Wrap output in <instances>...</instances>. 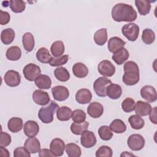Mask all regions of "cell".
Wrapping results in <instances>:
<instances>
[{
    "label": "cell",
    "instance_id": "cell-36",
    "mask_svg": "<svg viewBox=\"0 0 157 157\" xmlns=\"http://www.w3.org/2000/svg\"><path fill=\"white\" fill-rule=\"evenodd\" d=\"M89 126V123L88 121H84L80 123H72L71 125V132L75 135H81L83 132L87 130Z\"/></svg>",
    "mask_w": 157,
    "mask_h": 157
},
{
    "label": "cell",
    "instance_id": "cell-3",
    "mask_svg": "<svg viewBox=\"0 0 157 157\" xmlns=\"http://www.w3.org/2000/svg\"><path fill=\"white\" fill-rule=\"evenodd\" d=\"M59 108V105L53 101H51L50 103L47 107H41L38 112V117L40 121L45 123L48 124L53 121V115Z\"/></svg>",
    "mask_w": 157,
    "mask_h": 157
},
{
    "label": "cell",
    "instance_id": "cell-12",
    "mask_svg": "<svg viewBox=\"0 0 157 157\" xmlns=\"http://www.w3.org/2000/svg\"><path fill=\"white\" fill-rule=\"evenodd\" d=\"M52 93L54 99L58 101L66 100L69 96V90L64 86L58 85L52 88Z\"/></svg>",
    "mask_w": 157,
    "mask_h": 157
},
{
    "label": "cell",
    "instance_id": "cell-38",
    "mask_svg": "<svg viewBox=\"0 0 157 157\" xmlns=\"http://www.w3.org/2000/svg\"><path fill=\"white\" fill-rule=\"evenodd\" d=\"M66 152L69 157H79L82 151L78 145L75 143H69L66 145Z\"/></svg>",
    "mask_w": 157,
    "mask_h": 157
},
{
    "label": "cell",
    "instance_id": "cell-5",
    "mask_svg": "<svg viewBox=\"0 0 157 157\" xmlns=\"http://www.w3.org/2000/svg\"><path fill=\"white\" fill-rule=\"evenodd\" d=\"M111 83V80L107 77H98L93 83V89L96 94L99 97H105L107 86Z\"/></svg>",
    "mask_w": 157,
    "mask_h": 157
},
{
    "label": "cell",
    "instance_id": "cell-19",
    "mask_svg": "<svg viewBox=\"0 0 157 157\" xmlns=\"http://www.w3.org/2000/svg\"><path fill=\"white\" fill-rule=\"evenodd\" d=\"M24 147L30 153H36L40 150V142L35 137L28 138L24 143Z\"/></svg>",
    "mask_w": 157,
    "mask_h": 157
},
{
    "label": "cell",
    "instance_id": "cell-20",
    "mask_svg": "<svg viewBox=\"0 0 157 157\" xmlns=\"http://www.w3.org/2000/svg\"><path fill=\"white\" fill-rule=\"evenodd\" d=\"M129 56V54L127 49L122 47L113 53L112 58L116 64L121 65L128 59Z\"/></svg>",
    "mask_w": 157,
    "mask_h": 157
},
{
    "label": "cell",
    "instance_id": "cell-46",
    "mask_svg": "<svg viewBox=\"0 0 157 157\" xmlns=\"http://www.w3.org/2000/svg\"><path fill=\"white\" fill-rule=\"evenodd\" d=\"M30 153L25 147H17L13 151L14 157H30Z\"/></svg>",
    "mask_w": 157,
    "mask_h": 157
},
{
    "label": "cell",
    "instance_id": "cell-28",
    "mask_svg": "<svg viewBox=\"0 0 157 157\" xmlns=\"http://www.w3.org/2000/svg\"><path fill=\"white\" fill-rule=\"evenodd\" d=\"M72 110L67 106H62L56 110V117L58 120L66 121L70 120L72 117Z\"/></svg>",
    "mask_w": 157,
    "mask_h": 157
},
{
    "label": "cell",
    "instance_id": "cell-44",
    "mask_svg": "<svg viewBox=\"0 0 157 157\" xmlns=\"http://www.w3.org/2000/svg\"><path fill=\"white\" fill-rule=\"evenodd\" d=\"M69 59V56L67 55H64L59 57H52L51 61L49 64L51 66L58 67L59 66H62L67 63Z\"/></svg>",
    "mask_w": 157,
    "mask_h": 157
},
{
    "label": "cell",
    "instance_id": "cell-15",
    "mask_svg": "<svg viewBox=\"0 0 157 157\" xmlns=\"http://www.w3.org/2000/svg\"><path fill=\"white\" fill-rule=\"evenodd\" d=\"M104 112L103 105L98 102H93L87 107L88 114L93 118H98L102 116Z\"/></svg>",
    "mask_w": 157,
    "mask_h": 157
},
{
    "label": "cell",
    "instance_id": "cell-4",
    "mask_svg": "<svg viewBox=\"0 0 157 157\" xmlns=\"http://www.w3.org/2000/svg\"><path fill=\"white\" fill-rule=\"evenodd\" d=\"M139 26L134 23H129L125 24L121 28V33L129 41H136L139 34Z\"/></svg>",
    "mask_w": 157,
    "mask_h": 157
},
{
    "label": "cell",
    "instance_id": "cell-33",
    "mask_svg": "<svg viewBox=\"0 0 157 157\" xmlns=\"http://www.w3.org/2000/svg\"><path fill=\"white\" fill-rule=\"evenodd\" d=\"M110 129L117 134H121L126 131V126L123 121L120 119L113 120L109 126Z\"/></svg>",
    "mask_w": 157,
    "mask_h": 157
},
{
    "label": "cell",
    "instance_id": "cell-48",
    "mask_svg": "<svg viewBox=\"0 0 157 157\" xmlns=\"http://www.w3.org/2000/svg\"><path fill=\"white\" fill-rule=\"evenodd\" d=\"M10 20V14L6 11L0 10V24L1 25H7Z\"/></svg>",
    "mask_w": 157,
    "mask_h": 157
},
{
    "label": "cell",
    "instance_id": "cell-14",
    "mask_svg": "<svg viewBox=\"0 0 157 157\" xmlns=\"http://www.w3.org/2000/svg\"><path fill=\"white\" fill-rule=\"evenodd\" d=\"M33 99L36 104L40 105H45L50 101L48 93L41 90H36L33 92Z\"/></svg>",
    "mask_w": 157,
    "mask_h": 157
},
{
    "label": "cell",
    "instance_id": "cell-23",
    "mask_svg": "<svg viewBox=\"0 0 157 157\" xmlns=\"http://www.w3.org/2000/svg\"><path fill=\"white\" fill-rule=\"evenodd\" d=\"M36 86L40 90H47L51 87L52 80L49 76L44 74H40L34 80Z\"/></svg>",
    "mask_w": 157,
    "mask_h": 157
},
{
    "label": "cell",
    "instance_id": "cell-35",
    "mask_svg": "<svg viewBox=\"0 0 157 157\" xmlns=\"http://www.w3.org/2000/svg\"><path fill=\"white\" fill-rule=\"evenodd\" d=\"M54 75L56 78L60 82H67L70 78V74L66 68L59 67L55 69Z\"/></svg>",
    "mask_w": 157,
    "mask_h": 157
},
{
    "label": "cell",
    "instance_id": "cell-6",
    "mask_svg": "<svg viewBox=\"0 0 157 157\" xmlns=\"http://www.w3.org/2000/svg\"><path fill=\"white\" fill-rule=\"evenodd\" d=\"M23 73L27 80L33 82L40 75L41 70L39 66L33 63H29L24 67Z\"/></svg>",
    "mask_w": 157,
    "mask_h": 157
},
{
    "label": "cell",
    "instance_id": "cell-25",
    "mask_svg": "<svg viewBox=\"0 0 157 157\" xmlns=\"http://www.w3.org/2000/svg\"><path fill=\"white\" fill-rule=\"evenodd\" d=\"M9 130L13 133L20 131L23 128V120L21 118L12 117L7 123Z\"/></svg>",
    "mask_w": 157,
    "mask_h": 157
},
{
    "label": "cell",
    "instance_id": "cell-39",
    "mask_svg": "<svg viewBox=\"0 0 157 157\" xmlns=\"http://www.w3.org/2000/svg\"><path fill=\"white\" fill-rule=\"evenodd\" d=\"M9 7L13 12L21 13L25 10L26 4L25 1L22 0H11Z\"/></svg>",
    "mask_w": 157,
    "mask_h": 157
},
{
    "label": "cell",
    "instance_id": "cell-45",
    "mask_svg": "<svg viewBox=\"0 0 157 157\" xmlns=\"http://www.w3.org/2000/svg\"><path fill=\"white\" fill-rule=\"evenodd\" d=\"M112 156V150L107 145L101 146L96 151V157H111Z\"/></svg>",
    "mask_w": 157,
    "mask_h": 157
},
{
    "label": "cell",
    "instance_id": "cell-30",
    "mask_svg": "<svg viewBox=\"0 0 157 157\" xmlns=\"http://www.w3.org/2000/svg\"><path fill=\"white\" fill-rule=\"evenodd\" d=\"M36 58L42 63H50L52 56L47 48L41 47L36 52Z\"/></svg>",
    "mask_w": 157,
    "mask_h": 157
},
{
    "label": "cell",
    "instance_id": "cell-22",
    "mask_svg": "<svg viewBox=\"0 0 157 157\" xmlns=\"http://www.w3.org/2000/svg\"><path fill=\"white\" fill-rule=\"evenodd\" d=\"M125 44L126 42L123 39L118 37L114 36L109 39L108 41L107 48L110 52L115 53L118 49L123 47Z\"/></svg>",
    "mask_w": 157,
    "mask_h": 157
},
{
    "label": "cell",
    "instance_id": "cell-1",
    "mask_svg": "<svg viewBox=\"0 0 157 157\" xmlns=\"http://www.w3.org/2000/svg\"><path fill=\"white\" fill-rule=\"evenodd\" d=\"M112 19L117 22H131L137 18V12L133 7L125 3L115 4L111 12Z\"/></svg>",
    "mask_w": 157,
    "mask_h": 157
},
{
    "label": "cell",
    "instance_id": "cell-8",
    "mask_svg": "<svg viewBox=\"0 0 157 157\" xmlns=\"http://www.w3.org/2000/svg\"><path fill=\"white\" fill-rule=\"evenodd\" d=\"M4 80L6 84L10 87H15L20 85L21 75L18 72L14 70L7 71L4 76Z\"/></svg>",
    "mask_w": 157,
    "mask_h": 157
},
{
    "label": "cell",
    "instance_id": "cell-49",
    "mask_svg": "<svg viewBox=\"0 0 157 157\" xmlns=\"http://www.w3.org/2000/svg\"><path fill=\"white\" fill-rule=\"evenodd\" d=\"M157 107H153V109H151V112L150 113H149L150 116H149V118H150V120L151 121V123H154L155 124H157V118H156V112H157Z\"/></svg>",
    "mask_w": 157,
    "mask_h": 157
},
{
    "label": "cell",
    "instance_id": "cell-16",
    "mask_svg": "<svg viewBox=\"0 0 157 157\" xmlns=\"http://www.w3.org/2000/svg\"><path fill=\"white\" fill-rule=\"evenodd\" d=\"M39 131V126L37 123L33 120L27 121L23 126L24 134L28 137H35Z\"/></svg>",
    "mask_w": 157,
    "mask_h": 157
},
{
    "label": "cell",
    "instance_id": "cell-2",
    "mask_svg": "<svg viewBox=\"0 0 157 157\" xmlns=\"http://www.w3.org/2000/svg\"><path fill=\"white\" fill-rule=\"evenodd\" d=\"M124 74L122 80L124 83L128 86L134 85L137 83L140 79L139 68L134 61H128L123 66Z\"/></svg>",
    "mask_w": 157,
    "mask_h": 157
},
{
    "label": "cell",
    "instance_id": "cell-7",
    "mask_svg": "<svg viewBox=\"0 0 157 157\" xmlns=\"http://www.w3.org/2000/svg\"><path fill=\"white\" fill-rule=\"evenodd\" d=\"M145 139L142 136L139 134L131 135L127 140L128 147L133 151H139L142 150L145 145Z\"/></svg>",
    "mask_w": 157,
    "mask_h": 157
},
{
    "label": "cell",
    "instance_id": "cell-13",
    "mask_svg": "<svg viewBox=\"0 0 157 157\" xmlns=\"http://www.w3.org/2000/svg\"><path fill=\"white\" fill-rule=\"evenodd\" d=\"M140 96L148 102H153L156 101L157 95L155 88L151 85H145L140 90Z\"/></svg>",
    "mask_w": 157,
    "mask_h": 157
},
{
    "label": "cell",
    "instance_id": "cell-17",
    "mask_svg": "<svg viewBox=\"0 0 157 157\" xmlns=\"http://www.w3.org/2000/svg\"><path fill=\"white\" fill-rule=\"evenodd\" d=\"M91 92L86 88H82L78 90L75 94L76 101L80 104H88L91 101Z\"/></svg>",
    "mask_w": 157,
    "mask_h": 157
},
{
    "label": "cell",
    "instance_id": "cell-41",
    "mask_svg": "<svg viewBox=\"0 0 157 157\" xmlns=\"http://www.w3.org/2000/svg\"><path fill=\"white\" fill-rule=\"evenodd\" d=\"M98 134L99 137L103 140H109L113 137L112 131L110 127L106 125L101 126L98 129Z\"/></svg>",
    "mask_w": 157,
    "mask_h": 157
},
{
    "label": "cell",
    "instance_id": "cell-27",
    "mask_svg": "<svg viewBox=\"0 0 157 157\" xmlns=\"http://www.w3.org/2000/svg\"><path fill=\"white\" fill-rule=\"evenodd\" d=\"M151 1L147 0H136L135 4L137 8L138 12L141 15H146L149 13L151 9L150 2Z\"/></svg>",
    "mask_w": 157,
    "mask_h": 157
},
{
    "label": "cell",
    "instance_id": "cell-52",
    "mask_svg": "<svg viewBox=\"0 0 157 157\" xmlns=\"http://www.w3.org/2000/svg\"><path fill=\"white\" fill-rule=\"evenodd\" d=\"M134 156L133 154H131L129 152H128V151H124L123 153H122L120 155V156Z\"/></svg>",
    "mask_w": 157,
    "mask_h": 157
},
{
    "label": "cell",
    "instance_id": "cell-29",
    "mask_svg": "<svg viewBox=\"0 0 157 157\" xmlns=\"http://www.w3.org/2000/svg\"><path fill=\"white\" fill-rule=\"evenodd\" d=\"M21 56V50L18 46H12L8 48L6 53V58L10 61H17Z\"/></svg>",
    "mask_w": 157,
    "mask_h": 157
},
{
    "label": "cell",
    "instance_id": "cell-51",
    "mask_svg": "<svg viewBox=\"0 0 157 157\" xmlns=\"http://www.w3.org/2000/svg\"><path fill=\"white\" fill-rule=\"evenodd\" d=\"M5 147L0 146V156H5V157H9L10 154L9 151L4 148Z\"/></svg>",
    "mask_w": 157,
    "mask_h": 157
},
{
    "label": "cell",
    "instance_id": "cell-50",
    "mask_svg": "<svg viewBox=\"0 0 157 157\" xmlns=\"http://www.w3.org/2000/svg\"><path fill=\"white\" fill-rule=\"evenodd\" d=\"M39 156L40 157H48V156H54L50 150L47 148H43L40 150L39 151Z\"/></svg>",
    "mask_w": 157,
    "mask_h": 157
},
{
    "label": "cell",
    "instance_id": "cell-34",
    "mask_svg": "<svg viewBox=\"0 0 157 157\" xmlns=\"http://www.w3.org/2000/svg\"><path fill=\"white\" fill-rule=\"evenodd\" d=\"M64 45L61 40H56L54 42L50 47V51L54 57H59L62 56L64 52Z\"/></svg>",
    "mask_w": 157,
    "mask_h": 157
},
{
    "label": "cell",
    "instance_id": "cell-10",
    "mask_svg": "<svg viewBox=\"0 0 157 157\" xmlns=\"http://www.w3.org/2000/svg\"><path fill=\"white\" fill-rule=\"evenodd\" d=\"M66 148L64 141L59 138L53 139L50 144V150L54 156H61Z\"/></svg>",
    "mask_w": 157,
    "mask_h": 157
},
{
    "label": "cell",
    "instance_id": "cell-37",
    "mask_svg": "<svg viewBox=\"0 0 157 157\" xmlns=\"http://www.w3.org/2000/svg\"><path fill=\"white\" fill-rule=\"evenodd\" d=\"M128 121L132 128L139 130L142 129L145 124V121L142 118L137 115H132L129 117Z\"/></svg>",
    "mask_w": 157,
    "mask_h": 157
},
{
    "label": "cell",
    "instance_id": "cell-40",
    "mask_svg": "<svg viewBox=\"0 0 157 157\" xmlns=\"http://www.w3.org/2000/svg\"><path fill=\"white\" fill-rule=\"evenodd\" d=\"M142 40L145 44L147 45L153 43L155 40V34L154 31L149 28L144 29L142 34Z\"/></svg>",
    "mask_w": 157,
    "mask_h": 157
},
{
    "label": "cell",
    "instance_id": "cell-32",
    "mask_svg": "<svg viewBox=\"0 0 157 157\" xmlns=\"http://www.w3.org/2000/svg\"><path fill=\"white\" fill-rule=\"evenodd\" d=\"M107 40V31L106 28H101L98 29L94 34V42L99 46L105 44Z\"/></svg>",
    "mask_w": 157,
    "mask_h": 157
},
{
    "label": "cell",
    "instance_id": "cell-47",
    "mask_svg": "<svg viewBox=\"0 0 157 157\" xmlns=\"http://www.w3.org/2000/svg\"><path fill=\"white\" fill-rule=\"evenodd\" d=\"M11 142V136L7 132L2 131L1 132L0 138V146L7 147Z\"/></svg>",
    "mask_w": 157,
    "mask_h": 157
},
{
    "label": "cell",
    "instance_id": "cell-31",
    "mask_svg": "<svg viewBox=\"0 0 157 157\" xmlns=\"http://www.w3.org/2000/svg\"><path fill=\"white\" fill-rule=\"evenodd\" d=\"M15 33L12 28H6L3 29L1 34V39L2 42L5 45L10 44L14 40Z\"/></svg>",
    "mask_w": 157,
    "mask_h": 157
},
{
    "label": "cell",
    "instance_id": "cell-43",
    "mask_svg": "<svg viewBox=\"0 0 157 157\" xmlns=\"http://www.w3.org/2000/svg\"><path fill=\"white\" fill-rule=\"evenodd\" d=\"M135 101L132 98H126L121 103V108L124 112H131L134 109Z\"/></svg>",
    "mask_w": 157,
    "mask_h": 157
},
{
    "label": "cell",
    "instance_id": "cell-18",
    "mask_svg": "<svg viewBox=\"0 0 157 157\" xmlns=\"http://www.w3.org/2000/svg\"><path fill=\"white\" fill-rule=\"evenodd\" d=\"M151 109V106L149 103L142 101H138L135 104L134 110H135V113L137 115L144 117L149 115Z\"/></svg>",
    "mask_w": 157,
    "mask_h": 157
},
{
    "label": "cell",
    "instance_id": "cell-42",
    "mask_svg": "<svg viewBox=\"0 0 157 157\" xmlns=\"http://www.w3.org/2000/svg\"><path fill=\"white\" fill-rule=\"evenodd\" d=\"M71 118L74 122L80 123L85 121L86 113L81 109H76L72 112Z\"/></svg>",
    "mask_w": 157,
    "mask_h": 157
},
{
    "label": "cell",
    "instance_id": "cell-26",
    "mask_svg": "<svg viewBox=\"0 0 157 157\" xmlns=\"http://www.w3.org/2000/svg\"><path fill=\"white\" fill-rule=\"evenodd\" d=\"M22 43L25 50L28 52H31L34 47L35 42L33 35L31 33H26L22 36Z\"/></svg>",
    "mask_w": 157,
    "mask_h": 157
},
{
    "label": "cell",
    "instance_id": "cell-24",
    "mask_svg": "<svg viewBox=\"0 0 157 157\" xmlns=\"http://www.w3.org/2000/svg\"><path fill=\"white\" fill-rule=\"evenodd\" d=\"M72 72L78 78H84L88 74V69L82 63H76L72 66Z\"/></svg>",
    "mask_w": 157,
    "mask_h": 157
},
{
    "label": "cell",
    "instance_id": "cell-11",
    "mask_svg": "<svg viewBox=\"0 0 157 157\" xmlns=\"http://www.w3.org/2000/svg\"><path fill=\"white\" fill-rule=\"evenodd\" d=\"M80 143L81 145L86 148L94 147L97 142L95 134L91 131H85L81 134Z\"/></svg>",
    "mask_w": 157,
    "mask_h": 157
},
{
    "label": "cell",
    "instance_id": "cell-9",
    "mask_svg": "<svg viewBox=\"0 0 157 157\" xmlns=\"http://www.w3.org/2000/svg\"><path fill=\"white\" fill-rule=\"evenodd\" d=\"M98 70L99 73L103 76L112 77L115 72V67L110 61L104 59L99 63Z\"/></svg>",
    "mask_w": 157,
    "mask_h": 157
},
{
    "label": "cell",
    "instance_id": "cell-21",
    "mask_svg": "<svg viewBox=\"0 0 157 157\" xmlns=\"http://www.w3.org/2000/svg\"><path fill=\"white\" fill-rule=\"evenodd\" d=\"M106 94L112 99H117L120 98L122 94L121 87L115 83H110L106 88Z\"/></svg>",
    "mask_w": 157,
    "mask_h": 157
}]
</instances>
